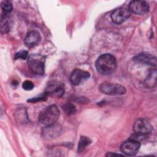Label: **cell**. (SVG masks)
<instances>
[{
	"label": "cell",
	"mask_w": 157,
	"mask_h": 157,
	"mask_svg": "<svg viewBox=\"0 0 157 157\" xmlns=\"http://www.w3.org/2000/svg\"><path fill=\"white\" fill-rule=\"evenodd\" d=\"M96 67L98 72L102 75L111 74L117 68L116 59L110 54L102 55L96 61Z\"/></svg>",
	"instance_id": "cell-1"
},
{
	"label": "cell",
	"mask_w": 157,
	"mask_h": 157,
	"mask_svg": "<svg viewBox=\"0 0 157 157\" xmlns=\"http://www.w3.org/2000/svg\"><path fill=\"white\" fill-rule=\"evenodd\" d=\"M59 110L56 105H51L43 109L39 115V123L45 126L55 123L59 118Z\"/></svg>",
	"instance_id": "cell-2"
},
{
	"label": "cell",
	"mask_w": 157,
	"mask_h": 157,
	"mask_svg": "<svg viewBox=\"0 0 157 157\" xmlns=\"http://www.w3.org/2000/svg\"><path fill=\"white\" fill-rule=\"evenodd\" d=\"M46 57L41 54H31L28 58V64L31 71L38 75H42L45 72Z\"/></svg>",
	"instance_id": "cell-3"
},
{
	"label": "cell",
	"mask_w": 157,
	"mask_h": 157,
	"mask_svg": "<svg viewBox=\"0 0 157 157\" xmlns=\"http://www.w3.org/2000/svg\"><path fill=\"white\" fill-rule=\"evenodd\" d=\"M99 90L102 93L110 96L122 95L126 93L125 87L117 83H102L99 86Z\"/></svg>",
	"instance_id": "cell-4"
},
{
	"label": "cell",
	"mask_w": 157,
	"mask_h": 157,
	"mask_svg": "<svg viewBox=\"0 0 157 157\" xmlns=\"http://www.w3.org/2000/svg\"><path fill=\"white\" fill-rule=\"evenodd\" d=\"M47 96L59 98L64 93V85L58 81L50 82L47 85L44 93Z\"/></svg>",
	"instance_id": "cell-5"
},
{
	"label": "cell",
	"mask_w": 157,
	"mask_h": 157,
	"mask_svg": "<svg viewBox=\"0 0 157 157\" xmlns=\"http://www.w3.org/2000/svg\"><path fill=\"white\" fill-rule=\"evenodd\" d=\"M140 146V142L129 138L128 140L123 142L120 147V149L125 155L134 156L138 153Z\"/></svg>",
	"instance_id": "cell-6"
},
{
	"label": "cell",
	"mask_w": 157,
	"mask_h": 157,
	"mask_svg": "<svg viewBox=\"0 0 157 157\" xmlns=\"http://www.w3.org/2000/svg\"><path fill=\"white\" fill-rule=\"evenodd\" d=\"M131 15L129 9L126 7H119L112 12L110 15L113 22L116 24H121L126 21Z\"/></svg>",
	"instance_id": "cell-7"
},
{
	"label": "cell",
	"mask_w": 157,
	"mask_h": 157,
	"mask_svg": "<svg viewBox=\"0 0 157 157\" xmlns=\"http://www.w3.org/2000/svg\"><path fill=\"white\" fill-rule=\"evenodd\" d=\"M136 133L147 136L153 129V126L149 121L145 118H139L136 121L133 126Z\"/></svg>",
	"instance_id": "cell-8"
},
{
	"label": "cell",
	"mask_w": 157,
	"mask_h": 157,
	"mask_svg": "<svg viewBox=\"0 0 157 157\" xmlns=\"http://www.w3.org/2000/svg\"><path fill=\"white\" fill-rule=\"evenodd\" d=\"M129 11L135 14L143 15L146 13L149 10L148 4L145 1H132L129 2Z\"/></svg>",
	"instance_id": "cell-9"
},
{
	"label": "cell",
	"mask_w": 157,
	"mask_h": 157,
	"mask_svg": "<svg viewBox=\"0 0 157 157\" xmlns=\"http://www.w3.org/2000/svg\"><path fill=\"white\" fill-rule=\"evenodd\" d=\"M62 128L60 125L56 123L45 126L42 131L43 137L47 139H53L60 135L61 133Z\"/></svg>",
	"instance_id": "cell-10"
},
{
	"label": "cell",
	"mask_w": 157,
	"mask_h": 157,
	"mask_svg": "<svg viewBox=\"0 0 157 157\" xmlns=\"http://www.w3.org/2000/svg\"><path fill=\"white\" fill-rule=\"evenodd\" d=\"M90 77V74L88 72L80 69H75L72 72L70 80L73 85H77L80 84L81 82L88 78Z\"/></svg>",
	"instance_id": "cell-11"
},
{
	"label": "cell",
	"mask_w": 157,
	"mask_h": 157,
	"mask_svg": "<svg viewBox=\"0 0 157 157\" xmlns=\"http://www.w3.org/2000/svg\"><path fill=\"white\" fill-rule=\"evenodd\" d=\"M40 39L41 37L39 32L36 31H31L26 35L24 42L28 47H33L37 45L40 41Z\"/></svg>",
	"instance_id": "cell-12"
},
{
	"label": "cell",
	"mask_w": 157,
	"mask_h": 157,
	"mask_svg": "<svg viewBox=\"0 0 157 157\" xmlns=\"http://www.w3.org/2000/svg\"><path fill=\"white\" fill-rule=\"evenodd\" d=\"M134 60L145 64L156 66V56L148 53H140L134 58Z\"/></svg>",
	"instance_id": "cell-13"
},
{
	"label": "cell",
	"mask_w": 157,
	"mask_h": 157,
	"mask_svg": "<svg viewBox=\"0 0 157 157\" xmlns=\"http://www.w3.org/2000/svg\"><path fill=\"white\" fill-rule=\"evenodd\" d=\"M156 83V70L151 71L145 81V85L147 87L151 88L155 86Z\"/></svg>",
	"instance_id": "cell-14"
},
{
	"label": "cell",
	"mask_w": 157,
	"mask_h": 157,
	"mask_svg": "<svg viewBox=\"0 0 157 157\" xmlns=\"http://www.w3.org/2000/svg\"><path fill=\"white\" fill-rule=\"evenodd\" d=\"M1 7L2 10V14L5 15H8L12 10V4L9 1H2Z\"/></svg>",
	"instance_id": "cell-15"
},
{
	"label": "cell",
	"mask_w": 157,
	"mask_h": 157,
	"mask_svg": "<svg viewBox=\"0 0 157 157\" xmlns=\"http://www.w3.org/2000/svg\"><path fill=\"white\" fill-rule=\"evenodd\" d=\"M91 143V140L85 136H82L79 140L78 144V152L82 151L86 146Z\"/></svg>",
	"instance_id": "cell-16"
},
{
	"label": "cell",
	"mask_w": 157,
	"mask_h": 157,
	"mask_svg": "<svg viewBox=\"0 0 157 157\" xmlns=\"http://www.w3.org/2000/svg\"><path fill=\"white\" fill-rule=\"evenodd\" d=\"M63 110L66 114L71 115L75 112L76 108L74 104L71 103H67L63 106Z\"/></svg>",
	"instance_id": "cell-17"
},
{
	"label": "cell",
	"mask_w": 157,
	"mask_h": 157,
	"mask_svg": "<svg viewBox=\"0 0 157 157\" xmlns=\"http://www.w3.org/2000/svg\"><path fill=\"white\" fill-rule=\"evenodd\" d=\"M28 56V52L26 50H22L19 52H17L15 55V59H25Z\"/></svg>",
	"instance_id": "cell-18"
},
{
	"label": "cell",
	"mask_w": 157,
	"mask_h": 157,
	"mask_svg": "<svg viewBox=\"0 0 157 157\" xmlns=\"http://www.w3.org/2000/svg\"><path fill=\"white\" fill-rule=\"evenodd\" d=\"M22 87L24 90L29 91L33 89L34 88V84L31 81L29 80H26L22 84Z\"/></svg>",
	"instance_id": "cell-19"
},
{
	"label": "cell",
	"mask_w": 157,
	"mask_h": 157,
	"mask_svg": "<svg viewBox=\"0 0 157 157\" xmlns=\"http://www.w3.org/2000/svg\"><path fill=\"white\" fill-rule=\"evenodd\" d=\"M46 98H47V95L44 93L43 95H42L41 96H40L39 98H34L31 99H29L28 101L34 102H36V101H41V100H45V99H46Z\"/></svg>",
	"instance_id": "cell-20"
}]
</instances>
